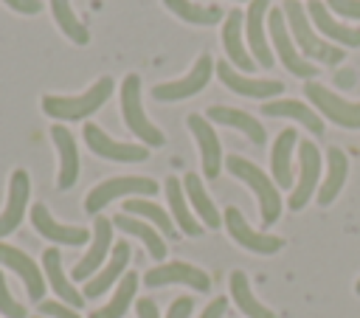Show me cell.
<instances>
[{"label":"cell","instance_id":"cell-1","mask_svg":"<svg viewBox=\"0 0 360 318\" xmlns=\"http://www.w3.org/2000/svg\"><path fill=\"white\" fill-rule=\"evenodd\" d=\"M281 11H284V20H287V28L292 31L295 48L301 51L304 59H318V62H326V65H338L343 59V51L338 45H329L323 37H318L312 31L307 8L298 0H284Z\"/></svg>","mask_w":360,"mask_h":318},{"label":"cell","instance_id":"cell-2","mask_svg":"<svg viewBox=\"0 0 360 318\" xmlns=\"http://www.w3.org/2000/svg\"><path fill=\"white\" fill-rule=\"evenodd\" d=\"M110 93H112V79L101 76L82 96H42V113L56 121H79L93 115L110 98Z\"/></svg>","mask_w":360,"mask_h":318},{"label":"cell","instance_id":"cell-3","mask_svg":"<svg viewBox=\"0 0 360 318\" xmlns=\"http://www.w3.org/2000/svg\"><path fill=\"white\" fill-rule=\"evenodd\" d=\"M225 166H228V172H231L236 180H245V183L253 189V194H256V200H259L262 222H264V225H273V222L281 217V194H278L276 183H273L256 163H250L248 158L231 155V158H225Z\"/></svg>","mask_w":360,"mask_h":318},{"label":"cell","instance_id":"cell-4","mask_svg":"<svg viewBox=\"0 0 360 318\" xmlns=\"http://www.w3.org/2000/svg\"><path fill=\"white\" fill-rule=\"evenodd\" d=\"M121 115H124V124L132 129V135H138L143 144H149V146H163L166 144L163 132L143 113V104H141V76L138 73H127L124 76V84H121Z\"/></svg>","mask_w":360,"mask_h":318},{"label":"cell","instance_id":"cell-5","mask_svg":"<svg viewBox=\"0 0 360 318\" xmlns=\"http://www.w3.org/2000/svg\"><path fill=\"white\" fill-rule=\"evenodd\" d=\"M267 31H270V39H273V45H276V53H278L281 65H284L292 76H301V79H309V82H312V76H318V68L309 65V62L301 56V51L295 48L281 8H270V14H267Z\"/></svg>","mask_w":360,"mask_h":318},{"label":"cell","instance_id":"cell-6","mask_svg":"<svg viewBox=\"0 0 360 318\" xmlns=\"http://www.w3.org/2000/svg\"><path fill=\"white\" fill-rule=\"evenodd\" d=\"M158 191V183L152 177H138V174H129V177H110V180H101L96 189H90L87 200H84V208L90 214L98 217V211L118 200V197H129V194H155Z\"/></svg>","mask_w":360,"mask_h":318},{"label":"cell","instance_id":"cell-7","mask_svg":"<svg viewBox=\"0 0 360 318\" xmlns=\"http://www.w3.org/2000/svg\"><path fill=\"white\" fill-rule=\"evenodd\" d=\"M304 96L338 127L346 129H360V101H346L338 93L326 90L321 82H307L304 84Z\"/></svg>","mask_w":360,"mask_h":318},{"label":"cell","instance_id":"cell-8","mask_svg":"<svg viewBox=\"0 0 360 318\" xmlns=\"http://www.w3.org/2000/svg\"><path fill=\"white\" fill-rule=\"evenodd\" d=\"M211 73H214V59H211V53H200V59L191 65V70H188L183 79L155 84V87H152V98H158V101H183V98L200 93V90L211 82Z\"/></svg>","mask_w":360,"mask_h":318},{"label":"cell","instance_id":"cell-9","mask_svg":"<svg viewBox=\"0 0 360 318\" xmlns=\"http://www.w3.org/2000/svg\"><path fill=\"white\" fill-rule=\"evenodd\" d=\"M298 166H301L298 183H295V189L290 194V203H287L292 211H301L309 203L312 191H318V183H321V149L312 141L298 144Z\"/></svg>","mask_w":360,"mask_h":318},{"label":"cell","instance_id":"cell-10","mask_svg":"<svg viewBox=\"0 0 360 318\" xmlns=\"http://www.w3.org/2000/svg\"><path fill=\"white\" fill-rule=\"evenodd\" d=\"M225 228H228V234L233 236V242H236L239 248L250 250V253L270 256V253L281 250V245H284L281 236H276V234L253 231V228L245 222V217H242V211H239L236 205H228V208H225Z\"/></svg>","mask_w":360,"mask_h":318},{"label":"cell","instance_id":"cell-11","mask_svg":"<svg viewBox=\"0 0 360 318\" xmlns=\"http://www.w3.org/2000/svg\"><path fill=\"white\" fill-rule=\"evenodd\" d=\"M146 287H163V284H186L197 293H208L211 290V279L205 270L188 265V262H169V265H158L152 270H146L143 276Z\"/></svg>","mask_w":360,"mask_h":318},{"label":"cell","instance_id":"cell-12","mask_svg":"<svg viewBox=\"0 0 360 318\" xmlns=\"http://www.w3.org/2000/svg\"><path fill=\"white\" fill-rule=\"evenodd\" d=\"M84 144L98 158L118 160V163H138V160H146L149 158L146 146H141V144H121V141L110 138L98 124H84Z\"/></svg>","mask_w":360,"mask_h":318},{"label":"cell","instance_id":"cell-13","mask_svg":"<svg viewBox=\"0 0 360 318\" xmlns=\"http://www.w3.org/2000/svg\"><path fill=\"white\" fill-rule=\"evenodd\" d=\"M217 76L225 87L245 98H276L284 93V84L278 79H256V76H242L233 70L231 62H217Z\"/></svg>","mask_w":360,"mask_h":318},{"label":"cell","instance_id":"cell-14","mask_svg":"<svg viewBox=\"0 0 360 318\" xmlns=\"http://www.w3.org/2000/svg\"><path fill=\"white\" fill-rule=\"evenodd\" d=\"M110 248H112V220H107V217L98 214L96 222H93V245H90L87 253L76 262L73 279H76V281L93 279V273L101 267V262H104V256H107Z\"/></svg>","mask_w":360,"mask_h":318},{"label":"cell","instance_id":"cell-15","mask_svg":"<svg viewBox=\"0 0 360 318\" xmlns=\"http://www.w3.org/2000/svg\"><path fill=\"white\" fill-rule=\"evenodd\" d=\"M186 124H188L191 135H194V138H197V144H200L202 172H205V177H208V180H214V177L219 174V169H222V149H219V138H217V132H214L211 121H208V118H202V115H197V113H191V115L186 118Z\"/></svg>","mask_w":360,"mask_h":318},{"label":"cell","instance_id":"cell-16","mask_svg":"<svg viewBox=\"0 0 360 318\" xmlns=\"http://www.w3.org/2000/svg\"><path fill=\"white\" fill-rule=\"evenodd\" d=\"M307 17H309V23L323 34V39H335V42H340V45L360 48V28H352V25L338 23V20L329 14V6H326V3H321V0H307Z\"/></svg>","mask_w":360,"mask_h":318},{"label":"cell","instance_id":"cell-17","mask_svg":"<svg viewBox=\"0 0 360 318\" xmlns=\"http://www.w3.org/2000/svg\"><path fill=\"white\" fill-rule=\"evenodd\" d=\"M28 194H31L28 172L25 169H14L11 180H8V200H6V208L0 214V236L11 234L22 222V214H25V205H28Z\"/></svg>","mask_w":360,"mask_h":318},{"label":"cell","instance_id":"cell-18","mask_svg":"<svg viewBox=\"0 0 360 318\" xmlns=\"http://www.w3.org/2000/svg\"><path fill=\"white\" fill-rule=\"evenodd\" d=\"M31 222H34V228H37L45 239H51V242H56V245H84V242L90 239L87 228L56 222V220L51 217V211H48L42 203H34V208H31Z\"/></svg>","mask_w":360,"mask_h":318},{"label":"cell","instance_id":"cell-19","mask_svg":"<svg viewBox=\"0 0 360 318\" xmlns=\"http://www.w3.org/2000/svg\"><path fill=\"white\" fill-rule=\"evenodd\" d=\"M0 265L11 267V270L25 281V290H28V295H31L34 301H39V298H42V293H45L42 270L37 267V262H34L25 250H20V248H11V245L0 242Z\"/></svg>","mask_w":360,"mask_h":318},{"label":"cell","instance_id":"cell-20","mask_svg":"<svg viewBox=\"0 0 360 318\" xmlns=\"http://www.w3.org/2000/svg\"><path fill=\"white\" fill-rule=\"evenodd\" d=\"M270 0H250L248 14H245V34H248V45H250V56L256 59V65L262 68H273V53L264 37V11H267Z\"/></svg>","mask_w":360,"mask_h":318},{"label":"cell","instance_id":"cell-21","mask_svg":"<svg viewBox=\"0 0 360 318\" xmlns=\"http://www.w3.org/2000/svg\"><path fill=\"white\" fill-rule=\"evenodd\" d=\"M51 138H53L56 152H59V177H56V186L59 189H70L79 180V146H76V138L62 124H53L51 127Z\"/></svg>","mask_w":360,"mask_h":318},{"label":"cell","instance_id":"cell-22","mask_svg":"<svg viewBox=\"0 0 360 318\" xmlns=\"http://www.w3.org/2000/svg\"><path fill=\"white\" fill-rule=\"evenodd\" d=\"M222 45H225L228 59H231L242 73H253V70H256V59H253L250 51H245V45H242V11H239V8L228 11V17H225V25H222Z\"/></svg>","mask_w":360,"mask_h":318},{"label":"cell","instance_id":"cell-23","mask_svg":"<svg viewBox=\"0 0 360 318\" xmlns=\"http://www.w3.org/2000/svg\"><path fill=\"white\" fill-rule=\"evenodd\" d=\"M127 262H129V245L121 239V242L112 245V256H110V262H107L93 279L84 281V298H98L101 293H107L110 284L124 273Z\"/></svg>","mask_w":360,"mask_h":318},{"label":"cell","instance_id":"cell-24","mask_svg":"<svg viewBox=\"0 0 360 318\" xmlns=\"http://www.w3.org/2000/svg\"><path fill=\"white\" fill-rule=\"evenodd\" d=\"M262 113L264 115H281V118H292V121H301L312 135H323V121L315 110H309L301 98H273V101H264L262 104Z\"/></svg>","mask_w":360,"mask_h":318},{"label":"cell","instance_id":"cell-25","mask_svg":"<svg viewBox=\"0 0 360 318\" xmlns=\"http://www.w3.org/2000/svg\"><path fill=\"white\" fill-rule=\"evenodd\" d=\"M42 267H45V276H48V284L53 287V293L68 304V307H82L84 304V295L70 284V279L65 276V270H62V256H59V250L56 248H48L45 253H42Z\"/></svg>","mask_w":360,"mask_h":318},{"label":"cell","instance_id":"cell-26","mask_svg":"<svg viewBox=\"0 0 360 318\" xmlns=\"http://www.w3.org/2000/svg\"><path fill=\"white\" fill-rule=\"evenodd\" d=\"M346 177H349V158H346L343 149L332 146V149L326 152V177H323L321 186H318V203H321V205H329V203L338 197V191L343 189Z\"/></svg>","mask_w":360,"mask_h":318},{"label":"cell","instance_id":"cell-27","mask_svg":"<svg viewBox=\"0 0 360 318\" xmlns=\"http://www.w3.org/2000/svg\"><path fill=\"white\" fill-rule=\"evenodd\" d=\"M298 141V132L292 127L281 129L276 144H273V155H270V166H273V183L281 186V189H290L292 186V166H290V155H292V146Z\"/></svg>","mask_w":360,"mask_h":318},{"label":"cell","instance_id":"cell-28","mask_svg":"<svg viewBox=\"0 0 360 318\" xmlns=\"http://www.w3.org/2000/svg\"><path fill=\"white\" fill-rule=\"evenodd\" d=\"M208 118L217 121V124L242 129V132L250 138V144H256V146H262L264 138H267V135H264V127H262L250 113H245V110H236V107H208Z\"/></svg>","mask_w":360,"mask_h":318},{"label":"cell","instance_id":"cell-29","mask_svg":"<svg viewBox=\"0 0 360 318\" xmlns=\"http://www.w3.org/2000/svg\"><path fill=\"white\" fill-rule=\"evenodd\" d=\"M112 225L115 228H121L124 234H132V236H138L143 245H146V250H149V256L152 259H163L166 256V242H163V236L152 228V225H146L143 220H138V217H132V214H115L112 217Z\"/></svg>","mask_w":360,"mask_h":318},{"label":"cell","instance_id":"cell-30","mask_svg":"<svg viewBox=\"0 0 360 318\" xmlns=\"http://www.w3.org/2000/svg\"><path fill=\"white\" fill-rule=\"evenodd\" d=\"M166 197H169V208H172V217H174V222L180 225V231L188 234V236H200V234H202V225H200V222L191 217V211H188L183 180L166 177Z\"/></svg>","mask_w":360,"mask_h":318},{"label":"cell","instance_id":"cell-31","mask_svg":"<svg viewBox=\"0 0 360 318\" xmlns=\"http://www.w3.org/2000/svg\"><path fill=\"white\" fill-rule=\"evenodd\" d=\"M183 189H186V194H188V200H191V208L200 214V220H202L208 228H217V225H219V211H217V205L211 203L208 191L202 189V180H200L194 172H188V174L183 177Z\"/></svg>","mask_w":360,"mask_h":318},{"label":"cell","instance_id":"cell-32","mask_svg":"<svg viewBox=\"0 0 360 318\" xmlns=\"http://www.w3.org/2000/svg\"><path fill=\"white\" fill-rule=\"evenodd\" d=\"M231 295H233L236 307H239L248 318H276L273 310H267L264 304L256 301V295L250 293V281H248V276H245L242 270H233V273H231Z\"/></svg>","mask_w":360,"mask_h":318},{"label":"cell","instance_id":"cell-33","mask_svg":"<svg viewBox=\"0 0 360 318\" xmlns=\"http://www.w3.org/2000/svg\"><path fill=\"white\" fill-rule=\"evenodd\" d=\"M163 6L177 14L180 20L191 23V25H214L222 20V8L219 6H200L191 0H163Z\"/></svg>","mask_w":360,"mask_h":318},{"label":"cell","instance_id":"cell-34","mask_svg":"<svg viewBox=\"0 0 360 318\" xmlns=\"http://www.w3.org/2000/svg\"><path fill=\"white\" fill-rule=\"evenodd\" d=\"M124 214H132V217H143V220H149L160 234H166L169 239H174L177 234H174V222H172V217L158 205V203H146V200H141V197H129L127 203H124Z\"/></svg>","mask_w":360,"mask_h":318},{"label":"cell","instance_id":"cell-35","mask_svg":"<svg viewBox=\"0 0 360 318\" xmlns=\"http://www.w3.org/2000/svg\"><path fill=\"white\" fill-rule=\"evenodd\" d=\"M135 290H138V273H124L115 295L101 307V310H93L90 318H121L127 312V307L132 304L135 298Z\"/></svg>","mask_w":360,"mask_h":318},{"label":"cell","instance_id":"cell-36","mask_svg":"<svg viewBox=\"0 0 360 318\" xmlns=\"http://www.w3.org/2000/svg\"><path fill=\"white\" fill-rule=\"evenodd\" d=\"M51 14H53L56 28H59L68 39H73L76 45H87V42H90V34H87V28L79 23V17L73 14L70 0H51Z\"/></svg>","mask_w":360,"mask_h":318},{"label":"cell","instance_id":"cell-37","mask_svg":"<svg viewBox=\"0 0 360 318\" xmlns=\"http://www.w3.org/2000/svg\"><path fill=\"white\" fill-rule=\"evenodd\" d=\"M0 312H3L6 318H25V307H22L20 301H14V295H11L8 284H6L3 270H0Z\"/></svg>","mask_w":360,"mask_h":318},{"label":"cell","instance_id":"cell-38","mask_svg":"<svg viewBox=\"0 0 360 318\" xmlns=\"http://www.w3.org/2000/svg\"><path fill=\"white\" fill-rule=\"evenodd\" d=\"M39 312L42 315H51V318H79V312L73 307H68L65 301H42L39 304Z\"/></svg>","mask_w":360,"mask_h":318},{"label":"cell","instance_id":"cell-39","mask_svg":"<svg viewBox=\"0 0 360 318\" xmlns=\"http://www.w3.org/2000/svg\"><path fill=\"white\" fill-rule=\"evenodd\" d=\"M332 11H338L340 17H349V20H360V0H329L326 3Z\"/></svg>","mask_w":360,"mask_h":318},{"label":"cell","instance_id":"cell-40","mask_svg":"<svg viewBox=\"0 0 360 318\" xmlns=\"http://www.w3.org/2000/svg\"><path fill=\"white\" fill-rule=\"evenodd\" d=\"M191 310H194V301H191L188 295H180V298H174V301L169 304L166 318H188V315H191Z\"/></svg>","mask_w":360,"mask_h":318},{"label":"cell","instance_id":"cell-41","mask_svg":"<svg viewBox=\"0 0 360 318\" xmlns=\"http://www.w3.org/2000/svg\"><path fill=\"white\" fill-rule=\"evenodd\" d=\"M11 11H20V14H39L42 3L39 0H3Z\"/></svg>","mask_w":360,"mask_h":318},{"label":"cell","instance_id":"cell-42","mask_svg":"<svg viewBox=\"0 0 360 318\" xmlns=\"http://www.w3.org/2000/svg\"><path fill=\"white\" fill-rule=\"evenodd\" d=\"M135 312H138V318H160L158 315V304L152 298H138L135 301Z\"/></svg>","mask_w":360,"mask_h":318},{"label":"cell","instance_id":"cell-43","mask_svg":"<svg viewBox=\"0 0 360 318\" xmlns=\"http://www.w3.org/2000/svg\"><path fill=\"white\" fill-rule=\"evenodd\" d=\"M225 307H228V298H214V301L202 310L200 318H222V315H225Z\"/></svg>","mask_w":360,"mask_h":318},{"label":"cell","instance_id":"cell-44","mask_svg":"<svg viewBox=\"0 0 360 318\" xmlns=\"http://www.w3.org/2000/svg\"><path fill=\"white\" fill-rule=\"evenodd\" d=\"M335 84L338 87H352L354 84V70H338L335 73Z\"/></svg>","mask_w":360,"mask_h":318},{"label":"cell","instance_id":"cell-45","mask_svg":"<svg viewBox=\"0 0 360 318\" xmlns=\"http://www.w3.org/2000/svg\"><path fill=\"white\" fill-rule=\"evenodd\" d=\"M354 290H357V295H360V279H357V284H354Z\"/></svg>","mask_w":360,"mask_h":318},{"label":"cell","instance_id":"cell-46","mask_svg":"<svg viewBox=\"0 0 360 318\" xmlns=\"http://www.w3.org/2000/svg\"><path fill=\"white\" fill-rule=\"evenodd\" d=\"M37 318H42V315H37Z\"/></svg>","mask_w":360,"mask_h":318}]
</instances>
